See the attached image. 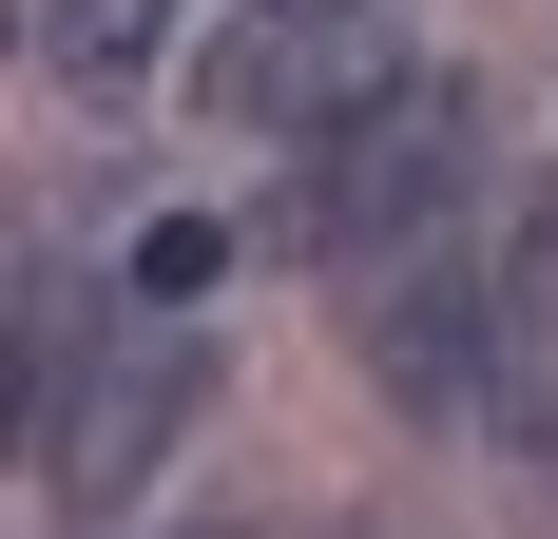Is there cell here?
<instances>
[{
    "label": "cell",
    "mask_w": 558,
    "mask_h": 539,
    "mask_svg": "<svg viewBox=\"0 0 558 539\" xmlns=\"http://www.w3.org/2000/svg\"><path fill=\"white\" fill-rule=\"evenodd\" d=\"M231 289V213H155L135 231V309H213Z\"/></svg>",
    "instance_id": "5"
},
{
    "label": "cell",
    "mask_w": 558,
    "mask_h": 539,
    "mask_svg": "<svg viewBox=\"0 0 558 539\" xmlns=\"http://www.w3.org/2000/svg\"><path fill=\"white\" fill-rule=\"evenodd\" d=\"M386 77H404L386 0H270L213 39V116H251V135H347V116H386Z\"/></svg>",
    "instance_id": "1"
},
{
    "label": "cell",
    "mask_w": 558,
    "mask_h": 539,
    "mask_svg": "<svg viewBox=\"0 0 558 539\" xmlns=\"http://www.w3.org/2000/svg\"><path fill=\"white\" fill-rule=\"evenodd\" d=\"M193 424V347H155V367H116L97 405H58L39 443H20V463H39V482H77V501H116V482H155V443Z\"/></svg>",
    "instance_id": "4"
},
{
    "label": "cell",
    "mask_w": 558,
    "mask_h": 539,
    "mask_svg": "<svg viewBox=\"0 0 558 539\" xmlns=\"http://www.w3.org/2000/svg\"><path fill=\"white\" fill-rule=\"evenodd\" d=\"M39 58H58V77H135V58H155V0H58Z\"/></svg>",
    "instance_id": "6"
},
{
    "label": "cell",
    "mask_w": 558,
    "mask_h": 539,
    "mask_svg": "<svg viewBox=\"0 0 558 539\" xmlns=\"http://www.w3.org/2000/svg\"><path fill=\"white\" fill-rule=\"evenodd\" d=\"M482 309H501V289H462L444 251H386L366 289H347V347H366L404 405H462V385H482Z\"/></svg>",
    "instance_id": "3"
},
{
    "label": "cell",
    "mask_w": 558,
    "mask_h": 539,
    "mask_svg": "<svg viewBox=\"0 0 558 539\" xmlns=\"http://www.w3.org/2000/svg\"><path fill=\"white\" fill-rule=\"evenodd\" d=\"M444 173H462V97L424 77L404 135H386V116H347V135H328V173H308V213H289V231H308V251H366V231H404Z\"/></svg>",
    "instance_id": "2"
}]
</instances>
